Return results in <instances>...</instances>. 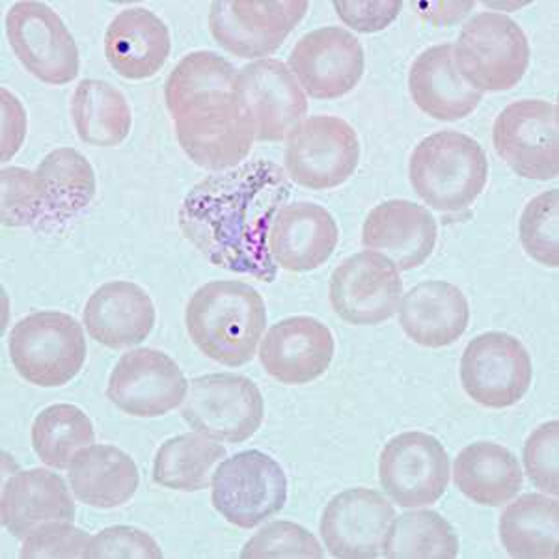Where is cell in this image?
<instances>
[{
  "label": "cell",
  "instance_id": "1",
  "mask_svg": "<svg viewBox=\"0 0 559 559\" xmlns=\"http://www.w3.org/2000/svg\"><path fill=\"white\" fill-rule=\"evenodd\" d=\"M289 194L282 166L250 160L194 185L179 210V228L216 267L271 284L278 265L269 252V234Z\"/></svg>",
  "mask_w": 559,
  "mask_h": 559
},
{
  "label": "cell",
  "instance_id": "2",
  "mask_svg": "<svg viewBox=\"0 0 559 559\" xmlns=\"http://www.w3.org/2000/svg\"><path fill=\"white\" fill-rule=\"evenodd\" d=\"M185 324L192 344L207 358L241 368L254 358L267 326L265 300L254 287L236 280H218L192 295Z\"/></svg>",
  "mask_w": 559,
  "mask_h": 559
},
{
  "label": "cell",
  "instance_id": "3",
  "mask_svg": "<svg viewBox=\"0 0 559 559\" xmlns=\"http://www.w3.org/2000/svg\"><path fill=\"white\" fill-rule=\"evenodd\" d=\"M408 178L416 194L432 210L461 213L481 197L489 179V159L468 134L440 131L414 147Z\"/></svg>",
  "mask_w": 559,
  "mask_h": 559
},
{
  "label": "cell",
  "instance_id": "4",
  "mask_svg": "<svg viewBox=\"0 0 559 559\" xmlns=\"http://www.w3.org/2000/svg\"><path fill=\"white\" fill-rule=\"evenodd\" d=\"M13 368L34 386L73 381L86 362L83 324L68 313L34 312L17 321L8 342Z\"/></svg>",
  "mask_w": 559,
  "mask_h": 559
},
{
  "label": "cell",
  "instance_id": "5",
  "mask_svg": "<svg viewBox=\"0 0 559 559\" xmlns=\"http://www.w3.org/2000/svg\"><path fill=\"white\" fill-rule=\"evenodd\" d=\"M455 64L477 92L515 88L530 66V41L521 26L503 13L474 15L453 45Z\"/></svg>",
  "mask_w": 559,
  "mask_h": 559
},
{
  "label": "cell",
  "instance_id": "6",
  "mask_svg": "<svg viewBox=\"0 0 559 559\" xmlns=\"http://www.w3.org/2000/svg\"><path fill=\"white\" fill-rule=\"evenodd\" d=\"M211 502L229 524L252 530L286 506V472L267 453H237L224 459L213 472Z\"/></svg>",
  "mask_w": 559,
  "mask_h": 559
},
{
  "label": "cell",
  "instance_id": "7",
  "mask_svg": "<svg viewBox=\"0 0 559 559\" xmlns=\"http://www.w3.org/2000/svg\"><path fill=\"white\" fill-rule=\"evenodd\" d=\"M181 416L197 432L228 444L252 439L265 416V400L248 377L213 373L189 382Z\"/></svg>",
  "mask_w": 559,
  "mask_h": 559
},
{
  "label": "cell",
  "instance_id": "8",
  "mask_svg": "<svg viewBox=\"0 0 559 559\" xmlns=\"http://www.w3.org/2000/svg\"><path fill=\"white\" fill-rule=\"evenodd\" d=\"M360 160L355 128L336 116H312L287 136V176L310 191L344 185Z\"/></svg>",
  "mask_w": 559,
  "mask_h": 559
},
{
  "label": "cell",
  "instance_id": "9",
  "mask_svg": "<svg viewBox=\"0 0 559 559\" xmlns=\"http://www.w3.org/2000/svg\"><path fill=\"white\" fill-rule=\"evenodd\" d=\"M492 144L506 165L521 178H558V105L543 99L511 103L496 118Z\"/></svg>",
  "mask_w": 559,
  "mask_h": 559
},
{
  "label": "cell",
  "instance_id": "10",
  "mask_svg": "<svg viewBox=\"0 0 559 559\" xmlns=\"http://www.w3.org/2000/svg\"><path fill=\"white\" fill-rule=\"evenodd\" d=\"M532 379V356L521 340L506 332L479 334L461 358L464 392L481 407H513L526 395Z\"/></svg>",
  "mask_w": 559,
  "mask_h": 559
},
{
  "label": "cell",
  "instance_id": "11",
  "mask_svg": "<svg viewBox=\"0 0 559 559\" xmlns=\"http://www.w3.org/2000/svg\"><path fill=\"white\" fill-rule=\"evenodd\" d=\"M308 8L305 0H216L210 10L211 34L231 55L263 60L286 41Z\"/></svg>",
  "mask_w": 559,
  "mask_h": 559
},
{
  "label": "cell",
  "instance_id": "12",
  "mask_svg": "<svg viewBox=\"0 0 559 559\" xmlns=\"http://www.w3.org/2000/svg\"><path fill=\"white\" fill-rule=\"evenodd\" d=\"M7 34L26 71L51 86L79 75V49L62 17L44 2H17L7 15Z\"/></svg>",
  "mask_w": 559,
  "mask_h": 559
},
{
  "label": "cell",
  "instance_id": "13",
  "mask_svg": "<svg viewBox=\"0 0 559 559\" xmlns=\"http://www.w3.org/2000/svg\"><path fill=\"white\" fill-rule=\"evenodd\" d=\"M379 481L400 508L431 506L439 502L450 484V457L431 435L401 432L382 448Z\"/></svg>",
  "mask_w": 559,
  "mask_h": 559
},
{
  "label": "cell",
  "instance_id": "14",
  "mask_svg": "<svg viewBox=\"0 0 559 559\" xmlns=\"http://www.w3.org/2000/svg\"><path fill=\"white\" fill-rule=\"evenodd\" d=\"M332 310L356 326L381 324L394 318L403 297V280L392 260L379 252H358L332 273Z\"/></svg>",
  "mask_w": 559,
  "mask_h": 559
},
{
  "label": "cell",
  "instance_id": "15",
  "mask_svg": "<svg viewBox=\"0 0 559 559\" xmlns=\"http://www.w3.org/2000/svg\"><path fill=\"white\" fill-rule=\"evenodd\" d=\"M234 94L254 121L255 140L280 142L308 115V99L284 62L255 60L236 73Z\"/></svg>",
  "mask_w": 559,
  "mask_h": 559
},
{
  "label": "cell",
  "instance_id": "16",
  "mask_svg": "<svg viewBox=\"0 0 559 559\" xmlns=\"http://www.w3.org/2000/svg\"><path fill=\"white\" fill-rule=\"evenodd\" d=\"M189 381L176 360L157 349H134L121 356L110 373L107 397L121 413L159 418L183 403Z\"/></svg>",
  "mask_w": 559,
  "mask_h": 559
},
{
  "label": "cell",
  "instance_id": "17",
  "mask_svg": "<svg viewBox=\"0 0 559 559\" xmlns=\"http://www.w3.org/2000/svg\"><path fill=\"white\" fill-rule=\"evenodd\" d=\"M364 66L362 45L342 26H324L305 34L289 55V70L300 88L324 102L355 90L362 79Z\"/></svg>",
  "mask_w": 559,
  "mask_h": 559
},
{
  "label": "cell",
  "instance_id": "18",
  "mask_svg": "<svg viewBox=\"0 0 559 559\" xmlns=\"http://www.w3.org/2000/svg\"><path fill=\"white\" fill-rule=\"evenodd\" d=\"M394 519V506L384 496L356 487L326 503L319 532L332 558L376 559Z\"/></svg>",
  "mask_w": 559,
  "mask_h": 559
},
{
  "label": "cell",
  "instance_id": "19",
  "mask_svg": "<svg viewBox=\"0 0 559 559\" xmlns=\"http://www.w3.org/2000/svg\"><path fill=\"white\" fill-rule=\"evenodd\" d=\"M334 350V336L326 324L308 316H295L269 329L261 344L260 362L274 381L300 386L323 376Z\"/></svg>",
  "mask_w": 559,
  "mask_h": 559
},
{
  "label": "cell",
  "instance_id": "20",
  "mask_svg": "<svg viewBox=\"0 0 559 559\" xmlns=\"http://www.w3.org/2000/svg\"><path fill=\"white\" fill-rule=\"evenodd\" d=\"M174 123L187 157L211 173H228L241 166L255 140L254 121L237 99Z\"/></svg>",
  "mask_w": 559,
  "mask_h": 559
},
{
  "label": "cell",
  "instance_id": "21",
  "mask_svg": "<svg viewBox=\"0 0 559 559\" xmlns=\"http://www.w3.org/2000/svg\"><path fill=\"white\" fill-rule=\"evenodd\" d=\"M437 221L424 205L390 200L369 211L362 226V245L386 255L400 271H413L429 260L437 245Z\"/></svg>",
  "mask_w": 559,
  "mask_h": 559
},
{
  "label": "cell",
  "instance_id": "22",
  "mask_svg": "<svg viewBox=\"0 0 559 559\" xmlns=\"http://www.w3.org/2000/svg\"><path fill=\"white\" fill-rule=\"evenodd\" d=\"M340 229L329 211L312 202L284 205L274 216L269 252L289 273H308L331 260Z\"/></svg>",
  "mask_w": 559,
  "mask_h": 559
},
{
  "label": "cell",
  "instance_id": "23",
  "mask_svg": "<svg viewBox=\"0 0 559 559\" xmlns=\"http://www.w3.org/2000/svg\"><path fill=\"white\" fill-rule=\"evenodd\" d=\"M90 337L108 349H128L152 334L155 306L142 287L128 280L103 284L84 308Z\"/></svg>",
  "mask_w": 559,
  "mask_h": 559
},
{
  "label": "cell",
  "instance_id": "24",
  "mask_svg": "<svg viewBox=\"0 0 559 559\" xmlns=\"http://www.w3.org/2000/svg\"><path fill=\"white\" fill-rule=\"evenodd\" d=\"M38 189L36 229L52 231L75 221L96 197V174L83 153L58 147L34 170Z\"/></svg>",
  "mask_w": 559,
  "mask_h": 559
},
{
  "label": "cell",
  "instance_id": "25",
  "mask_svg": "<svg viewBox=\"0 0 559 559\" xmlns=\"http://www.w3.org/2000/svg\"><path fill=\"white\" fill-rule=\"evenodd\" d=\"M400 323L414 344L442 349L455 344L471 323V306L457 286L421 282L401 297Z\"/></svg>",
  "mask_w": 559,
  "mask_h": 559
},
{
  "label": "cell",
  "instance_id": "26",
  "mask_svg": "<svg viewBox=\"0 0 559 559\" xmlns=\"http://www.w3.org/2000/svg\"><path fill=\"white\" fill-rule=\"evenodd\" d=\"M170 49L168 26L146 8L121 10L105 34L108 64L129 81L157 75L170 57Z\"/></svg>",
  "mask_w": 559,
  "mask_h": 559
},
{
  "label": "cell",
  "instance_id": "27",
  "mask_svg": "<svg viewBox=\"0 0 559 559\" xmlns=\"http://www.w3.org/2000/svg\"><path fill=\"white\" fill-rule=\"evenodd\" d=\"M408 90L416 107L440 121L463 120L484 99L459 73L452 44L429 47L414 60Z\"/></svg>",
  "mask_w": 559,
  "mask_h": 559
},
{
  "label": "cell",
  "instance_id": "28",
  "mask_svg": "<svg viewBox=\"0 0 559 559\" xmlns=\"http://www.w3.org/2000/svg\"><path fill=\"white\" fill-rule=\"evenodd\" d=\"M75 513L70 489L55 472L41 468L20 472L2 487V526L17 539H25L47 522H73Z\"/></svg>",
  "mask_w": 559,
  "mask_h": 559
},
{
  "label": "cell",
  "instance_id": "29",
  "mask_svg": "<svg viewBox=\"0 0 559 559\" xmlns=\"http://www.w3.org/2000/svg\"><path fill=\"white\" fill-rule=\"evenodd\" d=\"M68 471L76 500L92 508H120L139 489L136 464L115 445H86L75 453Z\"/></svg>",
  "mask_w": 559,
  "mask_h": 559
},
{
  "label": "cell",
  "instance_id": "30",
  "mask_svg": "<svg viewBox=\"0 0 559 559\" xmlns=\"http://www.w3.org/2000/svg\"><path fill=\"white\" fill-rule=\"evenodd\" d=\"M453 484L468 500L487 508L511 502L524 485L519 459L496 442L466 445L453 464Z\"/></svg>",
  "mask_w": 559,
  "mask_h": 559
},
{
  "label": "cell",
  "instance_id": "31",
  "mask_svg": "<svg viewBox=\"0 0 559 559\" xmlns=\"http://www.w3.org/2000/svg\"><path fill=\"white\" fill-rule=\"evenodd\" d=\"M498 532L511 558L558 559V500L534 492L522 495L503 509Z\"/></svg>",
  "mask_w": 559,
  "mask_h": 559
},
{
  "label": "cell",
  "instance_id": "32",
  "mask_svg": "<svg viewBox=\"0 0 559 559\" xmlns=\"http://www.w3.org/2000/svg\"><path fill=\"white\" fill-rule=\"evenodd\" d=\"M71 116L79 139L88 146H118L128 139L133 126L126 96L112 84L97 79L79 83L71 102Z\"/></svg>",
  "mask_w": 559,
  "mask_h": 559
},
{
  "label": "cell",
  "instance_id": "33",
  "mask_svg": "<svg viewBox=\"0 0 559 559\" xmlns=\"http://www.w3.org/2000/svg\"><path fill=\"white\" fill-rule=\"evenodd\" d=\"M226 459V448L202 432H185L166 440L153 459V481L170 490L207 489L213 468Z\"/></svg>",
  "mask_w": 559,
  "mask_h": 559
},
{
  "label": "cell",
  "instance_id": "34",
  "mask_svg": "<svg viewBox=\"0 0 559 559\" xmlns=\"http://www.w3.org/2000/svg\"><path fill=\"white\" fill-rule=\"evenodd\" d=\"M381 554L388 559H455L459 537L444 516L421 509L392 521Z\"/></svg>",
  "mask_w": 559,
  "mask_h": 559
},
{
  "label": "cell",
  "instance_id": "35",
  "mask_svg": "<svg viewBox=\"0 0 559 559\" xmlns=\"http://www.w3.org/2000/svg\"><path fill=\"white\" fill-rule=\"evenodd\" d=\"M94 440L92 419L75 405H52L34 419V452L55 471L70 468L75 453L94 444Z\"/></svg>",
  "mask_w": 559,
  "mask_h": 559
},
{
  "label": "cell",
  "instance_id": "36",
  "mask_svg": "<svg viewBox=\"0 0 559 559\" xmlns=\"http://www.w3.org/2000/svg\"><path fill=\"white\" fill-rule=\"evenodd\" d=\"M236 73V68L216 52L197 51L187 55L166 79L165 99L168 112L198 97L234 88Z\"/></svg>",
  "mask_w": 559,
  "mask_h": 559
},
{
  "label": "cell",
  "instance_id": "37",
  "mask_svg": "<svg viewBox=\"0 0 559 559\" xmlns=\"http://www.w3.org/2000/svg\"><path fill=\"white\" fill-rule=\"evenodd\" d=\"M519 234L526 254L545 267H559V192H543L522 211Z\"/></svg>",
  "mask_w": 559,
  "mask_h": 559
},
{
  "label": "cell",
  "instance_id": "38",
  "mask_svg": "<svg viewBox=\"0 0 559 559\" xmlns=\"http://www.w3.org/2000/svg\"><path fill=\"white\" fill-rule=\"evenodd\" d=\"M242 559L323 558V548L306 527L278 521L260 530L241 550Z\"/></svg>",
  "mask_w": 559,
  "mask_h": 559
},
{
  "label": "cell",
  "instance_id": "39",
  "mask_svg": "<svg viewBox=\"0 0 559 559\" xmlns=\"http://www.w3.org/2000/svg\"><path fill=\"white\" fill-rule=\"evenodd\" d=\"M90 539L92 537L73 526V522H47L26 535L20 556L23 559H84Z\"/></svg>",
  "mask_w": 559,
  "mask_h": 559
},
{
  "label": "cell",
  "instance_id": "40",
  "mask_svg": "<svg viewBox=\"0 0 559 559\" xmlns=\"http://www.w3.org/2000/svg\"><path fill=\"white\" fill-rule=\"evenodd\" d=\"M524 466L532 484L547 495H559V421L537 427L524 444Z\"/></svg>",
  "mask_w": 559,
  "mask_h": 559
},
{
  "label": "cell",
  "instance_id": "41",
  "mask_svg": "<svg viewBox=\"0 0 559 559\" xmlns=\"http://www.w3.org/2000/svg\"><path fill=\"white\" fill-rule=\"evenodd\" d=\"M2 181V224L21 228L31 226L36 229L39 221L38 189L36 176L25 168H4L0 174Z\"/></svg>",
  "mask_w": 559,
  "mask_h": 559
},
{
  "label": "cell",
  "instance_id": "42",
  "mask_svg": "<svg viewBox=\"0 0 559 559\" xmlns=\"http://www.w3.org/2000/svg\"><path fill=\"white\" fill-rule=\"evenodd\" d=\"M157 540L139 527L112 526L92 537L84 559H160Z\"/></svg>",
  "mask_w": 559,
  "mask_h": 559
},
{
  "label": "cell",
  "instance_id": "43",
  "mask_svg": "<svg viewBox=\"0 0 559 559\" xmlns=\"http://www.w3.org/2000/svg\"><path fill=\"white\" fill-rule=\"evenodd\" d=\"M340 20L355 28L356 33L369 34L384 31L401 12V2H334Z\"/></svg>",
  "mask_w": 559,
  "mask_h": 559
},
{
  "label": "cell",
  "instance_id": "44",
  "mask_svg": "<svg viewBox=\"0 0 559 559\" xmlns=\"http://www.w3.org/2000/svg\"><path fill=\"white\" fill-rule=\"evenodd\" d=\"M2 96V163L12 159L20 152L25 140L26 115L17 97L7 88H0Z\"/></svg>",
  "mask_w": 559,
  "mask_h": 559
}]
</instances>
